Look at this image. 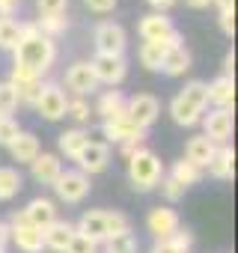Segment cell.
Instances as JSON below:
<instances>
[{
  "instance_id": "6da1fadb",
  "label": "cell",
  "mask_w": 238,
  "mask_h": 253,
  "mask_svg": "<svg viewBox=\"0 0 238 253\" xmlns=\"http://www.w3.org/2000/svg\"><path fill=\"white\" fill-rule=\"evenodd\" d=\"M12 54H15L18 66H27L42 78L57 60V45H54V39L42 36L36 30V21H33V24H21V42L15 45Z\"/></svg>"
},
{
  "instance_id": "7a4b0ae2",
  "label": "cell",
  "mask_w": 238,
  "mask_h": 253,
  "mask_svg": "<svg viewBox=\"0 0 238 253\" xmlns=\"http://www.w3.org/2000/svg\"><path fill=\"white\" fill-rule=\"evenodd\" d=\"M208 107V84L202 81H191L182 86V92L170 101V116L176 125H185V128H191V125H197L202 119Z\"/></svg>"
},
{
  "instance_id": "3957f363",
  "label": "cell",
  "mask_w": 238,
  "mask_h": 253,
  "mask_svg": "<svg viewBox=\"0 0 238 253\" xmlns=\"http://www.w3.org/2000/svg\"><path fill=\"white\" fill-rule=\"evenodd\" d=\"M161 176H164V164H161V158L155 152H149V149L140 146L128 158V179H131L134 191H152V188H158Z\"/></svg>"
},
{
  "instance_id": "277c9868",
  "label": "cell",
  "mask_w": 238,
  "mask_h": 253,
  "mask_svg": "<svg viewBox=\"0 0 238 253\" xmlns=\"http://www.w3.org/2000/svg\"><path fill=\"white\" fill-rule=\"evenodd\" d=\"M89 69L95 75L98 84H107V86H116V84H122L125 75H128V63L125 57L119 54V57H110V54H95L89 60Z\"/></svg>"
},
{
  "instance_id": "5b68a950",
  "label": "cell",
  "mask_w": 238,
  "mask_h": 253,
  "mask_svg": "<svg viewBox=\"0 0 238 253\" xmlns=\"http://www.w3.org/2000/svg\"><path fill=\"white\" fill-rule=\"evenodd\" d=\"M51 188L57 191V197H60L63 203L75 206V203L86 200V194H89V176H83L80 170H63L60 179H57Z\"/></svg>"
},
{
  "instance_id": "8992f818",
  "label": "cell",
  "mask_w": 238,
  "mask_h": 253,
  "mask_svg": "<svg viewBox=\"0 0 238 253\" xmlns=\"http://www.w3.org/2000/svg\"><path fill=\"white\" fill-rule=\"evenodd\" d=\"M9 238H12V241L18 244V250H24V253H42V250H45L42 229L30 226V223L24 220V214H21V211H15V214H12V223H9Z\"/></svg>"
},
{
  "instance_id": "52a82bcc",
  "label": "cell",
  "mask_w": 238,
  "mask_h": 253,
  "mask_svg": "<svg viewBox=\"0 0 238 253\" xmlns=\"http://www.w3.org/2000/svg\"><path fill=\"white\" fill-rule=\"evenodd\" d=\"M128 45V36L122 30V24L116 21H101L95 27V54H110V57H119Z\"/></svg>"
},
{
  "instance_id": "ba28073f",
  "label": "cell",
  "mask_w": 238,
  "mask_h": 253,
  "mask_svg": "<svg viewBox=\"0 0 238 253\" xmlns=\"http://www.w3.org/2000/svg\"><path fill=\"white\" fill-rule=\"evenodd\" d=\"M202 134L214 143V146H226V140L232 137V110H226V107H214V110H208V113H202Z\"/></svg>"
},
{
  "instance_id": "9c48e42d",
  "label": "cell",
  "mask_w": 238,
  "mask_h": 253,
  "mask_svg": "<svg viewBox=\"0 0 238 253\" xmlns=\"http://www.w3.org/2000/svg\"><path fill=\"white\" fill-rule=\"evenodd\" d=\"M125 113H128V119L134 125H140V128L146 131L149 125L158 119V113H161V101L155 95H149V92H137V95H131L125 101Z\"/></svg>"
},
{
  "instance_id": "30bf717a",
  "label": "cell",
  "mask_w": 238,
  "mask_h": 253,
  "mask_svg": "<svg viewBox=\"0 0 238 253\" xmlns=\"http://www.w3.org/2000/svg\"><path fill=\"white\" fill-rule=\"evenodd\" d=\"M66 92L57 86V84H42V92H39V98H36V113L42 116V119H48V122H57V119H63L66 116Z\"/></svg>"
},
{
  "instance_id": "8fae6325",
  "label": "cell",
  "mask_w": 238,
  "mask_h": 253,
  "mask_svg": "<svg viewBox=\"0 0 238 253\" xmlns=\"http://www.w3.org/2000/svg\"><path fill=\"white\" fill-rule=\"evenodd\" d=\"M75 161H78V170H80L83 176L101 173V170H107V164H110V146H107V143H98V140H89V143L80 149V155H78Z\"/></svg>"
},
{
  "instance_id": "7c38bea8",
  "label": "cell",
  "mask_w": 238,
  "mask_h": 253,
  "mask_svg": "<svg viewBox=\"0 0 238 253\" xmlns=\"http://www.w3.org/2000/svg\"><path fill=\"white\" fill-rule=\"evenodd\" d=\"M146 226H149V232L155 235V241H170V238L182 229V226H179V214H176L173 209H167V206L152 209L149 217H146Z\"/></svg>"
},
{
  "instance_id": "4fadbf2b",
  "label": "cell",
  "mask_w": 238,
  "mask_h": 253,
  "mask_svg": "<svg viewBox=\"0 0 238 253\" xmlns=\"http://www.w3.org/2000/svg\"><path fill=\"white\" fill-rule=\"evenodd\" d=\"M101 131H104L107 140H116V143H128V140L143 143V140H146V131L128 119V113L119 116V119H107V122L101 125Z\"/></svg>"
},
{
  "instance_id": "5bb4252c",
  "label": "cell",
  "mask_w": 238,
  "mask_h": 253,
  "mask_svg": "<svg viewBox=\"0 0 238 253\" xmlns=\"http://www.w3.org/2000/svg\"><path fill=\"white\" fill-rule=\"evenodd\" d=\"M75 232L86 235V238L95 241V244L107 241V211H101V209H89V211H83L80 220L75 223Z\"/></svg>"
},
{
  "instance_id": "9a60e30c",
  "label": "cell",
  "mask_w": 238,
  "mask_h": 253,
  "mask_svg": "<svg viewBox=\"0 0 238 253\" xmlns=\"http://www.w3.org/2000/svg\"><path fill=\"white\" fill-rule=\"evenodd\" d=\"M66 86H69L72 92H78V95H86V92L98 89V81H95V75H92L89 63H83V60L72 63V66H69V72H66Z\"/></svg>"
},
{
  "instance_id": "2e32d148",
  "label": "cell",
  "mask_w": 238,
  "mask_h": 253,
  "mask_svg": "<svg viewBox=\"0 0 238 253\" xmlns=\"http://www.w3.org/2000/svg\"><path fill=\"white\" fill-rule=\"evenodd\" d=\"M30 173H33L36 182L54 185V182L60 179V173H63V161H60L54 152H39V155L30 161Z\"/></svg>"
},
{
  "instance_id": "e0dca14e",
  "label": "cell",
  "mask_w": 238,
  "mask_h": 253,
  "mask_svg": "<svg viewBox=\"0 0 238 253\" xmlns=\"http://www.w3.org/2000/svg\"><path fill=\"white\" fill-rule=\"evenodd\" d=\"M176 27H173V21L167 18V15H161V12H149V15H143L140 18V24H137V33H140V39L143 42H161L167 33H173Z\"/></svg>"
},
{
  "instance_id": "ac0fdd59",
  "label": "cell",
  "mask_w": 238,
  "mask_h": 253,
  "mask_svg": "<svg viewBox=\"0 0 238 253\" xmlns=\"http://www.w3.org/2000/svg\"><path fill=\"white\" fill-rule=\"evenodd\" d=\"M21 214H24V220H27L30 226L45 229L48 223L57 220V206H54L51 200H45V197H36V200L27 203V209H21Z\"/></svg>"
},
{
  "instance_id": "d6986e66",
  "label": "cell",
  "mask_w": 238,
  "mask_h": 253,
  "mask_svg": "<svg viewBox=\"0 0 238 253\" xmlns=\"http://www.w3.org/2000/svg\"><path fill=\"white\" fill-rule=\"evenodd\" d=\"M214 152H217V146H214L205 134H197V137H191V140H188V146H185V161H191L194 167L205 170V167L211 164Z\"/></svg>"
},
{
  "instance_id": "ffe728a7",
  "label": "cell",
  "mask_w": 238,
  "mask_h": 253,
  "mask_svg": "<svg viewBox=\"0 0 238 253\" xmlns=\"http://www.w3.org/2000/svg\"><path fill=\"white\" fill-rule=\"evenodd\" d=\"M72 235H75V223H72V220H60V217H57L54 223H48V226L42 229L45 247H51V250H57V253H63V250L69 247Z\"/></svg>"
},
{
  "instance_id": "44dd1931",
  "label": "cell",
  "mask_w": 238,
  "mask_h": 253,
  "mask_svg": "<svg viewBox=\"0 0 238 253\" xmlns=\"http://www.w3.org/2000/svg\"><path fill=\"white\" fill-rule=\"evenodd\" d=\"M208 104L232 110V104H235V81L232 78H223V75L214 78L208 84Z\"/></svg>"
},
{
  "instance_id": "7402d4cb",
  "label": "cell",
  "mask_w": 238,
  "mask_h": 253,
  "mask_svg": "<svg viewBox=\"0 0 238 253\" xmlns=\"http://www.w3.org/2000/svg\"><path fill=\"white\" fill-rule=\"evenodd\" d=\"M9 152H12V158H15L18 164H30V161L42 152V146H39V137H36L33 131H21V134L12 140Z\"/></svg>"
},
{
  "instance_id": "603a6c76",
  "label": "cell",
  "mask_w": 238,
  "mask_h": 253,
  "mask_svg": "<svg viewBox=\"0 0 238 253\" xmlns=\"http://www.w3.org/2000/svg\"><path fill=\"white\" fill-rule=\"evenodd\" d=\"M125 101L128 98L119 92V89H107V92H101V98L95 104V113H101L104 122L107 119H119V116H125Z\"/></svg>"
},
{
  "instance_id": "cb8c5ba5",
  "label": "cell",
  "mask_w": 238,
  "mask_h": 253,
  "mask_svg": "<svg viewBox=\"0 0 238 253\" xmlns=\"http://www.w3.org/2000/svg\"><path fill=\"white\" fill-rule=\"evenodd\" d=\"M188 69H191V51H188L185 45L170 48V51L164 54V60H161V72L170 75V78H179V75H185Z\"/></svg>"
},
{
  "instance_id": "d4e9b609",
  "label": "cell",
  "mask_w": 238,
  "mask_h": 253,
  "mask_svg": "<svg viewBox=\"0 0 238 253\" xmlns=\"http://www.w3.org/2000/svg\"><path fill=\"white\" fill-rule=\"evenodd\" d=\"M89 143V134L83 131V128H69V131H63L60 137H57V146H60V152L66 155V158H78L80 155V149Z\"/></svg>"
},
{
  "instance_id": "484cf974",
  "label": "cell",
  "mask_w": 238,
  "mask_h": 253,
  "mask_svg": "<svg viewBox=\"0 0 238 253\" xmlns=\"http://www.w3.org/2000/svg\"><path fill=\"white\" fill-rule=\"evenodd\" d=\"M208 173L214 179H232L235 176V152H232V146H217V152H214V158L208 164Z\"/></svg>"
},
{
  "instance_id": "4316f807",
  "label": "cell",
  "mask_w": 238,
  "mask_h": 253,
  "mask_svg": "<svg viewBox=\"0 0 238 253\" xmlns=\"http://www.w3.org/2000/svg\"><path fill=\"white\" fill-rule=\"evenodd\" d=\"M24 188V179L15 167H0V200H12L18 191Z\"/></svg>"
},
{
  "instance_id": "83f0119b",
  "label": "cell",
  "mask_w": 238,
  "mask_h": 253,
  "mask_svg": "<svg viewBox=\"0 0 238 253\" xmlns=\"http://www.w3.org/2000/svg\"><path fill=\"white\" fill-rule=\"evenodd\" d=\"M170 48L164 42H143L140 45V63L149 69V72H161V60Z\"/></svg>"
},
{
  "instance_id": "f1b7e54d",
  "label": "cell",
  "mask_w": 238,
  "mask_h": 253,
  "mask_svg": "<svg viewBox=\"0 0 238 253\" xmlns=\"http://www.w3.org/2000/svg\"><path fill=\"white\" fill-rule=\"evenodd\" d=\"M170 176H173V179H176L185 191H188L191 185H197V182L202 179V170H199V167H194L191 161H185V158H182V161H176V164H173Z\"/></svg>"
},
{
  "instance_id": "f546056e",
  "label": "cell",
  "mask_w": 238,
  "mask_h": 253,
  "mask_svg": "<svg viewBox=\"0 0 238 253\" xmlns=\"http://www.w3.org/2000/svg\"><path fill=\"white\" fill-rule=\"evenodd\" d=\"M18 42H21V21L0 18V48H3V51H15Z\"/></svg>"
},
{
  "instance_id": "4dcf8cb0",
  "label": "cell",
  "mask_w": 238,
  "mask_h": 253,
  "mask_svg": "<svg viewBox=\"0 0 238 253\" xmlns=\"http://www.w3.org/2000/svg\"><path fill=\"white\" fill-rule=\"evenodd\" d=\"M101 244H104V253H137V238H134L131 229L128 232H119V235H110Z\"/></svg>"
},
{
  "instance_id": "1f68e13d",
  "label": "cell",
  "mask_w": 238,
  "mask_h": 253,
  "mask_svg": "<svg viewBox=\"0 0 238 253\" xmlns=\"http://www.w3.org/2000/svg\"><path fill=\"white\" fill-rule=\"evenodd\" d=\"M36 30H39L42 36H48V39H57L60 33L69 30V18H66V15H42V18L36 21Z\"/></svg>"
},
{
  "instance_id": "d6a6232c",
  "label": "cell",
  "mask_w": 238,
  "mask_h": 253,
  "mask_svg": "<svg viewBox=\"0 0 238 253\" xmlns=\"http://www.w3.org/2000/svg\"><path fill=\"white\" fill-rule=\"evenodd\" d=\"M18 89L6 81V84H0V116H12L18 110Z\"/></svg>"
},
{
  "instance_id": "836d02e7",
  "label": "cell",
  "mask_w": 238,
  "mask_h": 253,
  "mask_svg": "<svg viewBox=\"0 0 238 253\" xmlns=\"http://www.w3.org/2000/svg\"><path fill=\"white\" fill-rule=\"evenodd\" d=\"M66 116H72L78 125H86L92 113H89V104L83 98H72V101H66Z\"/></svg>"
},
{
  "instance_id": "e575fe53",
  "label": "cell",
  "mask_w": 238,
  "mask_h": 253,
  "mask_svg": "<svg viewBox=\"0 0 238 253\" xmlns=\"http://www.w3.org/2000/svg\"><path fill=\"white\" fill-rule=\"evenodd\" d=\"M21 134L18 122L12 116H0V146H12V140Z\"/></svg>"
},
{
  "instance_id": "d590c367",
  "label": "cell",
  "mask_w": 238,
  "mask_h": 253,
  "mask_svg": "<svg viewBox=\"0 0 238 253\" xmlns=\"http://www.w3.org/2000/svg\"><path fill=\"white\" fill-rule=\"evenodd\" d=\"M161 194H164V200H170V203H179L182 197H185V188L173 179V176H161Z\"/></svg>"
},
{
  "instance_id": "8d00e7d4",
  "label": "cell",
  "mask_w": 238,
  "mask_h": 253,
  "mask_svg": "<svg viewBox=\"0 0 238 253\" xmlns=\"http://www.w3.org/2000/svg\"><path fill=\"white\" fill-rule=\"evenodd\" d=\"M63 253H98V244H95V241H89L86 235L75 232V235H72V241H69V247H66Z\"/></svg>"
},
{
  "instance_id": "74e56055",
  "label": "cell",
  "mask_w": 238,
  "mask_h": 253,
  "mask_svg": "<svg viewBox=\"0 0 238 253\" xmlns=\"http://www.w3.org/2000/svg\"><path fill=\"white\" fill-rule=\"evenodd\" d=\"M12 86H15V84H12ZM15 89H18V101H21V104H36V98H39V92H42V81L18 84Z\"/></svg>"
},
{
  "instance_id": "f35d334b",
  "label": "cell",
  "mask_w": 238,
  "mask_h": 253,
  "mask_svg": "<svg viewBox=\"0 0 238 253\" xmlns=\"http://www.w3.org/2000/svg\"><path fill=\"white\" fill-rule=\"evenodd\" d=\"M33 81H42V78H39V75H36L33 69H27V66H18V63L12 66L9 84H15V86H18V84H33Z\"/></svg>"
},
{
  "instance_id": "ab89813d",
  "label": "cell",
  "mask_w": 238,
  "mask_h": 253,
  "mask_svg": "<svg viewBox=\"0 0 238 253\" xmlns=\"http://www.w3.org/2000/svg\"><path fill=\"white\" fill-rule=\"evenodd\" d=\"M36 6L42 15H66L69 0H36Z\"/></svg>"
},
{
  "instance_id": "60d3db41",
  "label": "cell",
  "mask_w": 238,
  "mask_h": 253,
  "mask_svg": "<svg viewBox=\"0 0 238 253\" xmlns=\"http://www.w3.org/2000/svg\"><path fill=\"white\" fill-rule=\"evenodd\" d=\"M170 241H173V247H176L179 253H191V244H194V235H191L188 229H179V232H176V235H173Z\"/></svg>"
},
{
  "instance_id": "b9f144b4",
  "label": "cell",
  "mask_w": 238,
  "mask_h": 253,
  "mask_svg": "<svg viewBox=\"0 0 238 253\" xmlns=\"http://www.w3.org/2000/svg\"><path fill=\"white\" fill-rule=\"evenodd\" d=\"M217 21H220V30H223L226 36H232V33H235V9H232V12H220V18H217Z\"/></svg>"
},
{
  "instance_id": "7bdbcfd3",
  "label": "cell",
  "mask_w": 238,
  "mask_h": 253,
  "mask_svg": "<svg viewBox=\"0 0 238 253\" xmlns=\"http://www.w3.org/2000/svg\"><path fill=\"white\" fill-rule=\"evenodd\" d=\"M83 3L92 9V12H110L116 6V0H83Z\"/></svg>"
},
{
  "instance_id": "ee69618b",
  "label": "cell",
  "mask_w": 238,
  "mask_h": 253,
  "mask_svg": "<svg viewBox=\"0 0 238 253\" xmlns=\"http://www.w3.org/2000/svg\"><path fill=\"white\" fill-rule=\"evenodd\" d=\"M18 3H21V0H0V18H12Z\"/></svg>"
},
{
  "instance_id": "f6af8a7d",
  "label": "cell",
  "mask_w": 238,
  "mask_h": 253,
  "mask_svg": "<svg viewBox=\"0 0 238 253\" xmlns=\"http://www.w3.org/2000/svg\"><path fill=\"white\" fill-rule=\"evenodd\" d=\"M143 143H134V140H128V143H119V152H122V158H131L137 149H140Z\"/></svg>"
},
{
  "instance_id": "bcb514c9",
  "label": "cell",
  "mask_w": 238,
  "mask_h": 253,
  "mask_svg": "<svg viewBox=\"0 0 238 253\" xmlns=\"http://www.w3.org/2000/svg\"><path fill=\"white\" fill-rule=\"evenodd\" d=\"M232 69H235V51H229L223 60V78H232Z\"/></svg>"
},
{
  "instance_id": "7dc6e473",
  "label": "cell",
  "mask_w": 238,
  "mask_h": 253,
  "mask_svg": "<svg viewBox=\"0 0 238 253\" xmlns=\"http://www.w3.org/2000/svg\"><path fill=\"white\" fill-rule=\"evenodd\" d=\"M152 253H179V250L173 247V241H155V247H152Z\"/></svg>"
},
{
  "instance_id": "c3c4849f",
  "label": "cell",
  "mask_w": 238,
  "mask_h": 253,
  "mask_svg": "<svg viewBox=\"0 0 238 253\" xmlns=\"http://www.w3.org/2000/svg\"><path fill=\"white\" fill-rule=\"evenodd\" d=\"M146 3H149V6H155L158 12H164V9H170V6L176 3V0H146Z\"/></svg>"
},
{
  "instance_id": "681fc988",
  "label": "cell",
  "mask_w": 238,
  "mask_h": 253,
  "mask_svg": "<svg viewBox=\"0 0 238 253\" xmlns=\"http://www.w3.org/2000/svg\"><path fill=\"white\" fill-rule=\"evenodd\" d=\"M6 241H9V223H0V250L6 247Z\"/></svg>"
},
{
  "instance_id": "f907efd6",
  "label": "cell",
  "mask_w": 238,
  "mask_h": 253,
  "mask_svg": "<svg viewBox=\"0 0 238 253\" xmlns=\"http://www.w3.org/2000/svg\"><path fill=\"white\" fill-rule=\"evenodd\" d=\"M211 3H217L220 12H232V9H235V0H211Z\"/></svg>"
},
{
  "instance_id": "816d5d0a",
  "label": "cell",
  "mask_w": 238,
  "mask_h": 253,
  "mask_svg": "<svg viewBox=\"0 0 238 253\" xmlns=\"http://www.w3.org/2000/svg\"><path fill=\"white\" fill-rule=\"evenodd\" d=\"M185 3H188V6H194V9H205L211 0H185Z\"/></svg>"
},
{
  "instance_id": "f5cc1de1",
  "label": "cell",
  "mask_w": 238,
  "mask_h": 253,
  "mask_svg": "<svg viewBox=\"0 0 238 253\" xmlns=\"http://www.w3.org/2000/svg\"><path fill=\"white\" fill-rule=\"evenodd\" d=\"M0 253H3V250H0Z\"/></svg>"
}]
</instances>
